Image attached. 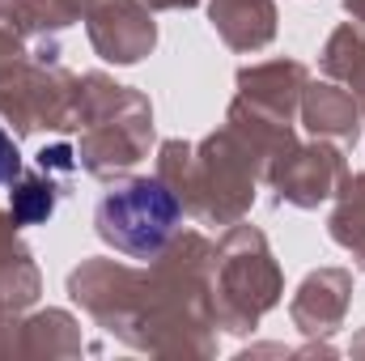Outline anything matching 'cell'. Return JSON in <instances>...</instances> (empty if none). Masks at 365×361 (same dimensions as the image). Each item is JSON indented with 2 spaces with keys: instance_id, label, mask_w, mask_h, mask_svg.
<instances>
[{
  "instance_id": "cell-1",
  "label": "cell",
  "mask_w": 365,
  "mask_h": 361,
  "mask_svg": "<svg viewBox=\"0 0 365 361\" xmlns=\"http://www.w3.org/2000/svg\"><path fill=\"white\" fill-rule=\"evenodd\" d=\"M93 225H98L102 243L123 251L128 260H153V255H162V247L170 243V234L179 225V200L158 179L119 183L98 200Z\"/></svg>"
},
{
  "instance_id": "cell-2",
  "label": "cell",
  "mask_w": 365,
  "mask_h": 361,
  "mask_svg": "<svg viewBox=\"0 0 365 361\" xmlns=\"http://www.w3.org/2000/svg\"><path fill=\"white\" fill-rule=\"evenodd\" d=\"M51 187H43V183H26L17 195H13V208H17V217L26 221V225H34V221H43V217H51Z\"/></svg>"
},
{
  "instance_id": "cell-3",
  "label": "cell",
  "mask_w": 365,
  "mask_h": 361,
  "mask_svg": "<svg viewBox=\"0 0 365 361\" xmlns=\"http://www.w3.org/2000/svg\"><path fill=\"white\" fill-rule=\"evenodd\" d=\"M17 171H21V153H17V145L4 136V128H0V183H13Z\"/></svg>"
}]
</instances>
